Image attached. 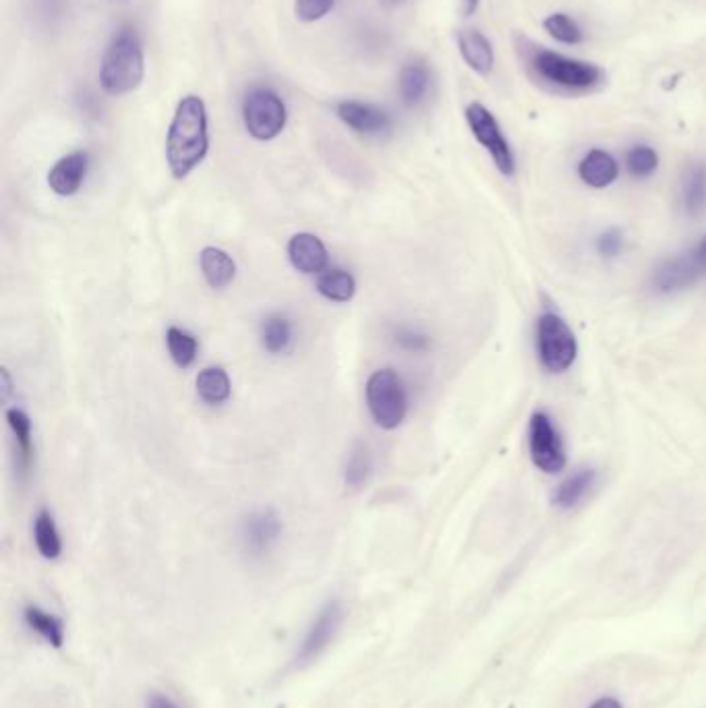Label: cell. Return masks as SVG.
Here are the masks:
<instances>
[{
    "label": "cell",
    "mask_w": 706,
    "mask_h": 708,
    "mask_svg": "<svg viewBox=\"0 0 706 708\" xmlns=\"http://www.w3.org/2000/svg\"><path fill=\"white\" fill-rule=\"evenodd\" d=\"M429 71L423 63H410L402 69L400 79H398V87H400V96L402 102L406 106H417L427 90H429Z\"/></svg>",
    "instance_id": "obj_25"
},
{
    "label": "cell",
    "mask_w": 706,
    "mask_h": 708,
    "mask_svg": "<svg viewBox=\"0 0 706 708\" xmlns=\"http://www.w3.org/2000/svg\"><path fill=\"white\" fill-rule=\"evenodd\" d=\"M578 174L588 187L605 189L617 181V176H620V166H617V160L609 152L593 150L580 160Z\"/></svg>",
    "instance_id": "obj_16"
},
{
    "label": "cell",
    "mask_w": 706,
    "mask_h": 708,
    "mask_svg": "<svg viewBox=\"0 0 706 708\" xmlns=\"http://www.w3.org/2000/svg\"><path fill=\"white\" fill-rule=\"evenodd\" d=\"M367 408L377 427L392 431L402 425L408 412V396L402 377L394 369H377L367 379Z\"/></svg>",
    "instance_id": "obj_4"
},
{
    "label": "cell",
    "mask_w": 706,
    "mask_h": 708,
    "mask_svg": "<svg viewBox=\"0 0 706 708\" xmlns=\"http://www.w3.org/2000/svg\"><path fill=\"white\" fill-rule=\"evenodd\" d=\"M288 259L297 272L307 276H319L321 272H326L328 249L319 236L311 232H299L294 234L288 243Z\"/></svg>",
    "instance_id": "obj_12"
},
{
    "label": "cell",
    "mask_w": 706,
    "mask_h": 708,
    "mask_svg": "<svg viewBox=\"0 0 706 708\" xmlns=\"http://www.w3.org/2000/svg\"><path fill=\"white\" fill-rule=\"evenodd\" d=\"M201 274L212 288L222 290L237 278V263L220 247H205L199 255Z\"/></svg>",
    "instance_id": "obj_17"
},
{
    "label": "cell",
    "mask_w": 706,
    "mask_h": 708,
    "mask_svg": "<svg viewBox=\"0 0 706 708\" xmlns=\"http://www.w3.org/2000/svg\"><path fill=\"white\" fill-rule=\"evenodd\" d=\"M247 133L257 141L276 139L286 127V106L272 90H253L243 106Z\"/></svg>",
    "instance_id": "obj_7"
},
{
    "label": "cell",
    "mask_w": 706,
    "mask_h": 708,
    "mask_svg": "<svg viewBox=\"0 0 706 708\" xmlns=\"http://www.w3.org/2000/svg\"><path fill=\"white\" fill-rule=\"evenodd\" d=\"M282 535V522L270 508L257 510L247 516L241 526V541L249 555L263 557L274 549Z\"/></svg>",
    "instance_id": "obj_10"
},
{
    "label": "cell",
    "mask_w": 706,
    "mask_h": 708,
    "mask_svg": "<svg viewBox=\"0 0 706 708\" xmlns=\"http://www.w3.org/2000/svg\"><path fill=\"white\" fill-rule=\"evenodd\" d=\"M528 448L535 466L547 475H555L566 468V450L562 437L545 412H535L528 427Z\"/></svg>",
    "instance_id": "obj_9"
},
{
    "label": "cell",
    "mask_w": 706,
    "mask_h": 708,
    "mask_svg": "<svg viewBox=\"0 0 706 708\" xmlns=\"http://www.w3.org/2000/svg\"><path fill=\"white\" fill-rule=\"evenodd\" d=\"M588 708H624V706H622L620 700L613 698V696H601V698H597Z\"/></svg>",
    "instance_id": "obj_35"
},
{
    "label": "cell",
    "mask_w": 706,
    "mask_h": 708,
    "mask_svg": "<svg viewBox=\"0 0 706 708\" xmlns=\"http://www.w3.org/2000/svg\"><path fill=\"white\" fill-rule=\"evenodd\" d=\"M143 73L145 65L141 42L133 29H123L108 44L102 58L100 83L104 92L110 96L131 94L141 85Z\"/></svg>",
    "instance_id": "obj_2"
},
{
    "label": "cell",
    "mask_w": 706,
    "mask_h": 708,
    "mask_svg": "<svg viewBox=\"0 0 706 708\" xmlns=\"http://www.w3.org/2000/svg\"><path fill=\"white\" fill-rule=\"evenodd\" d=\"M696 255L700 259V263L704 265V270H706V239L696 247Z\"/></svg>",
    "instance_id": "obj_38"
},
{
    "label": "cell",
    "mask_w": 706,
    "mask_h": 708,
    "mask_svg": "<svg viewBox=\"0 0 706 708\" xmlns=\"http://www.w3.org/2000/svg\"><path fill=\"white\" fill-rule=\"evenodd\" d=\"M704 274V265L700 263L696 251L665 261L653 276V284L661 292L682 290L694 284Z\"/></svg>",
    "instance_id": "obj_13"
},
{
    "label": "cell",
    "mask_w": 706,
    "mask_h": 708,
    "mask_svg": "<svg viewBox=\"0 0 706 708\" xmlns=\"http://www.w3.org/2000/svg\"><path fill=\"white\" fill-rule=\"evenodd\" d=\"M458 48L464 63L475 73L487 77L493 71V46L477 29H462L458 34Z\"/></svg>",
    "instance_id": "obj_15"
},
{
    "label": "cell",
    "mask_w": 706,
    "mask_h": 708,
    "mask_svg": "<svg viewBox=\"0 0 706 708\" xmlns=\"http://www.w3.org/2000/svg\"><path fill=\"white\" fill-rule=\"evenodd\" d=\"M195 386H197V396L210 406L224 404L232 392L230 377L222 367L201 369L195 379Z\"/></svg>",
    "instance_id": "obj_19"
},
{
    "label": "cell",
    "mask_w": 706,
    "mask_h": 708,
    "mask_svg": "<svg viewBox=\"0 0 706 708\" xmlns=\"http://www.w3.org/2000/svg\"><path fill=\"white\" fill-rule=\"evenodd\" d=\"M292 342V323L284 315H270L261 323V346L270 354H282Z\"/></svg>",
    "instance_id": "obj_26"
},
{
    "label": "cell",
    "mask_w": 706,
    "mask_h": 708,
    "mask_svg": "<svg viewBox=\"0 0 706 708\" xmlns=\"http://www.w3.org/2000/svg\"><path fill=\"white\" fill-rule=\"evenodd\" d=\"M87 166H90V156L85 152H73L61 158L48 172L50 189L61 197L75 195L85 181Z\"/></svg>",
    "instance_id": "obj_14"
},
{
    "label": "cell",
    "mask_w": 706,
    "mask_h": 708,
    "mask_svg": "<svg viewBox=\"0 0 706 708\" xmlns=\"http://www.w3.org/2000/svg\"><path fill=\"white\" fill-rule=\"evenodd\" d=\"M208 150V110L199 96H185L176 106L166 137V162L174 179H187Z\"/></svg>",
    "instance_id": "obj_1"
},
{
    "label": "cell",
    "mask_w": 706,
    "mask_h": 708,
    "mask_svg": "<svg viewBox=\"0 0 706 708\" xmlns=\"http://www.w3.org/2000/svg\"><path fill=\"white\" fill-rule=\"evenodd\" d=\"M166 348L170 352V359L174 361L176 367L187 369L195 363L197 352H199V344L195 340V336H191L189 332L181 330V328H168L166 332Z\"/></svg>",
    "instance_id": "obj_27"
},
{
    "label": "cell",
    "mask_w": 706,
    "mask_h": 708,
    "mask_svg": "<svg viewBox=\"0 0 706 708\" xmlns=\"http://www.w3.org/2000/svg\"><path fill=\"white\" fill-rule=\"evenodd\" d=\"M34 543L44 559H58L63 553V539L48 510H42L34 520Z\"/></svg>",
    "instance_id": "obj_23"
},
{
    "label": "cell",
    "mask_w": 706,
    "mask_h": 708,
    "mask_svg": "<svg viewBox=\"0 0 706 708\" xmlns=\"http://www.w3.org/2000/svg\"><path fill=\"white\" fill-rule=\"evenodd\" d=\"M336 5V0H297L294 3V13L305 23H313L326 17Z\"/></svg>",
    "instance_id": "obj_31"
},
{
    "label": "cell",
    "mask_w": 706,
    "mask_h": 708,
    "mask_svg": "<svg viewBox=\"0 0 706 708\" xmlns=\"http://www.w3.org/2000/svg\"><path fill=\"white\" fill-rule=\"evenodd\" d=\"M336 114L346 127L363 135H384L392 129L390 114L373 104L346 100L336 106Z\"/></svg>",
    "instance_id": "obj_11"
},
{
    "label": "cell",
    "mask_w": 706,
    "mask_h": 708,
    "mask_svg": "<svg viewBox=\"0 0 706 708\" xmlns=\"http://www.w3.org/2000/svg\"><path fill=\"white\" fill-rule=\"evenodd\" d=\"M479 7V0H460V13L464 17H470Z\"/></svg>",
    "instance_id": "obj_36"
},
{
    "label": "cell",
    "mask_w": 706,
    "mask_h": 708,
    "mask_svg": "<svg viewBox=\"0 0 706 708\" xmlns=\"http://www.w3.org/2000/svg\"><path fill=\"white\" fill-rule=\"evenodd\" d=\"M537 350L543 367L551 373L568 371L578 354V342L568 323L553 311H545L537 323Z\"/></svg>",
    "instance_id": "obj_5"
},
{
    "label": "cell",
    "mask_w": 706,
    "mask_h": 708,
    "mask_svg": "<svg viewBox=\"0 0 706 708\" xmlns=\"http://www.w3.org/2000/svg\"><path fill=\"white\" fill-rule=\"evenodd\" d=\"M531 67L541 81L557 87L560 92H591L593 87L605 81V71L601 67L545 48L533 52Z\"/></svg>",
    "instance_id": "obj_3"
},
{
    "label": "cell",
    "mask_w": 706,
    "mask_h": 708,
    "mask_svg": "<svg viewBox=\"0 0 706 708\" xmlns=\"http://www.w3.org/2000/svg\"><path fill=\"white\" fill-rule=\"evenodd\" d=\"M682 205L686 214L700 216L706 212V166L694 164L684 176L682 183Z\"/></svg>",
    "instance_id": "obj_21"
},
{
    "label": "cell",
    "mask_w": 706,
    "mask_h": 708,
    "mask_svg": "<svg viewBox=\"0 0 706 708\" xmlns=\"http://www.w3.org/2000/svg\"><path fill=\"white\" fill-rule=\"evenodd\" d=\"M466 123L477 137V141L489 152L497 170L506 176H512L516 170V158L506 135L502 133V127L497 123V118L483 104L473 102L466 108Z\"/></svg>",
    "instance_id": "obj_8"
},
{
    "label": "cell",
    "mask_w": 706,
    "mask_h": 708,
    "mask_svg": "<svg viewBox=\"0 0 706 708\" xmlns=\"http://www.w3.org/2000/svg\"><path fill=\"white\" fill-rule=\"evenodd\" d=\"M317 290L321 297L334 303H348L357 292V282L344 270H326L317 278Z\"/></svg>",
    "instance_id": "obj_24"
},
{
    "label": "cell",
    "mask_w": 706,
    "mask_h": 708,
    "mask_svg": "<svg viewBox=\"0 0 706 708\" xmlns=\"http://www.w3.org/2000/svg\"><path fill=\"white\" fill-rule=\"evenodd\" d=\"M624 247V239H622V234L617 232V230H609L605 234L599 236V241H597V249L601 255H607V257H615L617 253L622 251Z\"/></svg>",
    "instance_id": "obj_33"
},
{
    "label": "cell",
    "mask_w": 706,
    "mask_h": 708,
    "mask_svg": "<svg viewBox=\"0 0 706 708\" xmlns=\"http://www.w3.org/2000/svg\"><path fill=\"white\" fill-rule=\"evenodd\" d=\"M147 708H181V706L176 704L170 696L154 692L150 698H147Z\"/></svg>",
    "instance_id": "obj_34"
},
{
    "label": "cell",
    "mask_w": 706,
    "mask_h": 708,
    "mask_svg": "<svg viewBox=\"0 0 706 708\" xmlns=\"http://www.w3.org/2000/svg\"><path fill=\"white\" fill-rule=\"evenodd\" d=\"M344 615V603L336 597L317 609L299 642L297 653H294V667H307L328 651L344 624Z\"/></svg>",
    "instance_id": "obj_6"
},
{
    "label": "cell",
    "mask_w": 706,
    "mask_h": 708,
    "mask_svg": "<svg viewBox=\"0 0 706 708\" xmlns=\"http://www.w3.org/2000/svg\"><path fill=\"white\" fill-rule=\"evenodd\" d=\"M23 619H25V626L32 632H36L50 646H54V648L63 646V642H65V624H63L61 617L42 609V607H38V605H29L23 611Z\"/></svg>",
    "instance_id": "obj_18"
},
{
    "label": "cell",
    "mask_w": 706,
    "mask_h": 708,
    "mask_svg": "<svg viewBox=\"0 0 706 708\" xmlns=\"http://www.w3.org/2000/svg\"><path fill=\"white\" fill-rule=\"evenodd\" d=\"M543 27H545V32L555 38L557 42H562V44H568V46H574V44H580L584 40V34H582V29L580 25L566 13H553L549 15L545 21H543Z\"/></svg>",
    "instance_id": "obj_29"
},
{
    "label": "cell",
    "mask_w": 706,
    "mask_h": 708,
    "mask_svg": "<svg viewBox=\"0 0 706 708\" xmlns=\"http://www.w3.org/2000/svg\"><path fill=\"white\" fill-rule=\"evenodd\" d=\"M371 454L369 448L365 444H357L352 448L348 462H346V470H344V481L350 489H361L369 477H371Z\"/></svg>",
    "instance_id": "obj_28"
},
{
    "label": "cell",
    "mask_w": 706,
    "mask_h": 708,
    "mask_svg": "<svg viewBox=\"0 0 706 708\" xmlns=\"http://www.w3.org/2000/svg\"><path fill=\"white\" fill-rule=\"evenodd\" d=\"M657 166H659V156L649 145H636L626 156V168L630 170L632 176H638V179L651 176L657 170Z\"/></svg>",
    "instance_id": "obj_30"
},
{
    "label": "cell",
    "mask_w": 706,
    "mask_h": 708,
    "mask_svg": "<svg viewBox=\"0 0 706 708\" xmlns=\"http://www.w3.org/2000/svg\"><path fill=\"white\" fill-rule=\"evenodd\" d=\"M379 3H381V7H386V9H396V7L404 5L406 0H379Z\"/></svg>",
    "instance_id": "obj_39"
},
{
    "label": "cell",
    "mask_w": 706,
    "mask_h": 708,
    "mask_svg": "<svg viewBox=\"0 0 706 708\" xmlns=\"http://www.w3.org/2000/svg\"><path fill=\"white\" fill-rule=\"evenodd\" d=\"M0 379H3V398L9 400L13 388H11V377H9V371H7V369L0 371Z\"/></svg>",
    "instance_id": "obj_37"
},
{
    "label": "cell",
    "mask_w": 706,
    "mask_h": 708,
    "mask_svg": "<svg viewBox=\"0 0 706 708\" xmlns=\"http://www.w3.org/2000/svg\"><path fill=\"white\" fill-rule=\"evenodd\" d=\"M396 344L408 352H423L429 348V338L413 328H400L396 334Z\"/></svg>",
    "instance_id": "obj_32"
},
{
    "label": "cell",
    "mask_w": 706,
    "mask_h": 708,
    "mask_svg": "<svg viewBox=\"0 0 706 708\" xmlns=\"http://www.w3.org/2000/svg\"><path fill=\"white\" fill-rule=\"evenodd\" d=\"M597 481V472L595 470H578L576 475H572L570 479H566L560 487H557L555 495H553V504L562 510H572L576 508L580 501L586 497V493L593 489Z\"/></svg>",
    "instance_id": "obj_20"
},
{
    "label": "cell",
    "mask_w": 706,
    "mask_h": 708,
    "mask_svg": "<svg viewBox=\"0 0 706 708\" xmlns=\"http://www.w3.org/2000/svg\"><path fill=\"white\" fill-rule=\"evenodd\" d=\"M7 423H9L13 437H15V446H17V454H19V468L25 472L29 468V464H32V450H34L32 421H29L25 410L9 408Z\"/></svg>",
    "instance_id": "obj_22"
}]
</instances>
